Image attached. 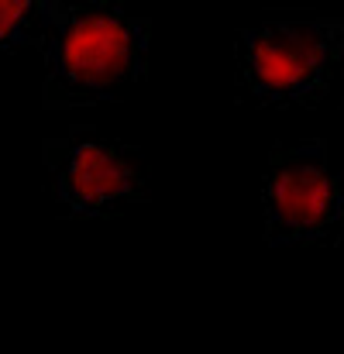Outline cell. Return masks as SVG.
<instances>
[{
    "instance_id": "4",
    "label": "cell",
    "mask_w": 344,
    "mask_h": 354,
    "mask_svg": "<svg viewBox=\"0 0 344 354\" xmlns=\"http://www.w3.org/2000/svg\"><path fill=\"white\" fill-rule=\"evenodd\" d=\"M262 224L272 248H334L344 237V196L331 172L324 138L275 145L269 151L262 176Z\"/></svg>"
},
{
    "instance_id": "2",
    "label": "cell",
    "mask_w": 344,
    "mask_h": 354,
    "mask_svg": "<svg viewBox=\"0 0 344 354\" xmlns=\"http://www.w3.org/2000/svg\"><path fill=\"white\" fill-rule=\"evenodd\" d=\"M341 59L344 24L338 17L241 28L234 38L237 100L275 111L320 107L341 76Z\"/></svg>"
},
{
    "instance_id": "5",
    "label": "cell",
    "mask_w": 344,
    "mask_h": 354,
    "mask_svg": "<svg viewBox=\"0 0 344 354\" xmlns=\"http://www.w3.org/2000/svg\"><path fill=\"white\" fill-rule=\"evenodd\" d=\"M45 31V0H0V52L38 48Z\"/></svg>"
},
{
    "instance_id": "6",
    "label": "cell",
    "mask_w": 344,
    "mask_h": 354,
    "mask_svg": "<svg viewBox=\"0 0 344 354\" xmlns=\"http://www.w3.org/2000/svg\"><path fill=\"white\" fill-rule=\"evenodd\" d=\"M338 189H341V196H344V172H338Z\"/></svg>"
},
{
    "instance_id": "1",
    "label": "cell",
    "mask_w": 344,
    "mask_h": 354,
    "mask_svg": "<svg viewBox=\"0 0 344 354\" xmlns=\"http://www.w3.org/2000/svg\"><path fill=\"white\" fill-rule=\"evenodd\" d=\"M42 107L73 111L124 100L145 83L148 21L120 3H59L45 0Z\"/></svg>"
},
{
    "instance_id": "3",
    "label": "cell",
    "mask_w": 344,
    "mask_h": 354,
    "mask_svg": "<svg viewBox=\"0 0 344 354\" xmlns=\"http://www.w3.org/2000/svg\"><path fill=\"white\" fill-rule=\"evenodd\" d=\"M48 196L59 217L107 221L145 200L141 148L104 134L90 124H73L59 138L42 141Z\"/></svg>"
}]
</instances>
